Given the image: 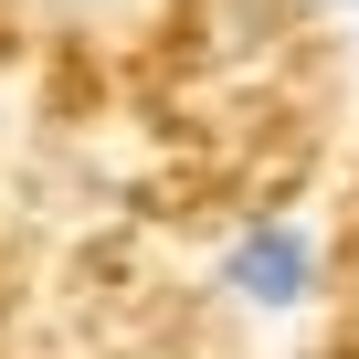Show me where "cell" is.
<instances>
[{"mask_svg": "<svg viewBox=\"0 0 359 359\" xmlns=\"http://www.w3.org/2000/svg\"><path fill=\"white\" fill-rule=\"evenodd\" d=\"M317 275H327V254H317V222H296V212H254L212 264V285L254 317H296L317 296Z\"/></svg>", "mask_w": 359, "mask_h": 359, "instance_id": "1", "label": "cell"}, {"mask_svg": "<svg viewBox=\"0 0 359 359\" xmlns=\"http://www.w3.org/2000/svg\"><path fill=\"white\" fill-rule=\"evenodd\" d=\"M327 11H359V0H327Z\"/></svg>", "mask_w": 359, "mask_h": 359, "instance_id": "2", "label": "cell"}]
</instances>
